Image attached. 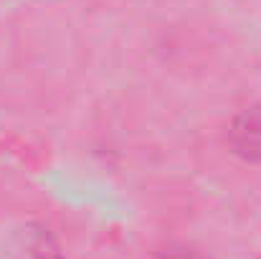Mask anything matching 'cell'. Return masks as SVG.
<instances>
[{"instance_id": "6da1fadb", "label": "cell", "mask_w": 261, "mask_h": 259, "mask_svg": "<svg viewBox=\"0 0 261 259\" xmlns=\"http://www.w3.org/2000/svg\"><path fill=\"white\" fill-rule=\"evenodd\" d=\"M0 259H64L56 237L36 221L18 224L3 239Z\"/></svg>"}, {"instance_id": "7a4b0ae2", "label": "cell", "mask_w": 261, "mask_h": 259, "mask_svg": "<svg viewBox=\"0 0 261 259\" xmlns=\"http://www.w3.org/2000/svg\"><path fill=\"white\" fill-rule=\"evenodd\" d=\"M226 148L241 163L261 166V102L239 109L228 120Z\"/></svg>"}, {"instance_id": "3957f363", "label": "cell", "mask_w": 261, "mask_h": 259, "mask_svg": "<svg viewBox=\"0 0 261 259\" xmlns=\"http://www.w3.org/2000/svg\"><path fill=\"white\" fill-rule=\"evenodd\" d=\"M152 259H208L203 252L188 247V244H170L165 249H160Z\"/></svg>"}]
</instances>
